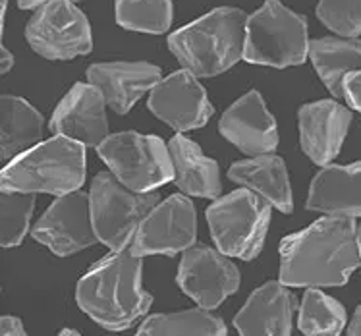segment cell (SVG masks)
I'll return each instance as SVG.
<instances>
[{"mask_svg":"<svg viewBox=\"0 0 361 336\" xmlns=\"http://www.w3.org/2000/svg\"><path fill=\"white\" fill-rule=\"evenodd\" d=\"M245 20L242 10L214 8L169 37V49L195 78H213L242 59Z\"/></svg>","mask_w":361,"mask_h":336,"instance_id":"3","label":"cell"},{"mask_svg":"<svg viewBox=\"0 0 361 336\" xmlns=\"http://www.w3.org/2000/svg\"><path fill=\"white\" fill-rule=\"evenodd\" d=\"M303 153L319 167H326L342 149L352 112L336 101L303 104L298 112Z\"/></svg>","mask_w":361,"mask_h":336,"instance_id":"16","label":"cell"},{"mask_svg":"<svg viewBox=\"0 0 361 336\" xmlns=\"http://www.w3.org/2000/svg\"><path fill=\"white\" fill-rule=\"evenodd\" d=\"M307 22L282 4L265 0L257 12L245 20L242 59L250 64L288 68L307 59Z\"/></svg>","mask_w":361,"mask_h":336,"instance_id":"5","label":"cell"},{"mask_svg":"<svg viewBox=\"0 0 361 336\" xmlns=\"http://www.w3.org/2000/svg\"><path fill=\"white\" fill-rule=\"evenodd\" d=\"M348 336H361V306L355 309L352 323H350V329H348Z\"/></svg>","mask_w":361,"mask_h":336,"instance_id":"32","label":"cell"},{"mask_svg":"<svg viewBox=\"0 0 361 336\" xmlns=\"http://www.w3.org/2000/svg\"><path fill=\"white\" fill-rule=\"evenodd\" d=\"M197 217L192 199L185 196H170L147 212L133 236L130 249L135 257L176 256L195 244Z\"/></svg>","mask_w":361,"mask_h":336,"instance_id":"10","label":"cell"},{"mask_svg":"<svg viewBox=\"0 0 361 336\" xmlns=\"http://www.w3.org/2000/svg\"><path fill=\"white\" fill-rule=\"evenodd\" d=\"M35 209L33 193L0 190V246L16 248L27 234Z\"/></svg>","mask_w":361,"mask_h":336,"instance_id":"27","label":"cell"},{"mask_svg":"<svg viewBox=\"0 0 361 336\" xmlns=\"http://www.w3.org/2000/svg\"><path fill=\"white\" fill-rule=\"evenodd\" d=\"M59 336H80V335H78V332H75V330H72V329H64Z\"/></svg>","mask_w":361,"mask_h":336,"instance_id":"36","label":"cell"},{"mask_svg":"<svg viewBox=\"0 0 361 336\" xmlns=\"http://www.w3.org/2000/svg\"><path fill=\"white\" fill-rule=\"evenodd\" d=\"M87 78L114 112L126 114L162 80L161 68L147 62H106L89 66Z\"/></svg>","mask_w":361,"mask_h":336,"instance_id":"17","label":"cell"},{"mask_svg":"<svg viewBox=\"0 0 361 336\" xmlns=\"http://www.w3.org/2000/svg\"><path fill=\"white\" fill-rule=\"evenodd\" d=\"M0 336H27L20 319L0 317Z\"/></svg>","mask_w":361,"mask_h":336,"instance_id":"30","label":"cell"},{"mask_svg":"<svg viewBox=\"0 0 361 336\" xmlns=\"http://www.w3.org/2000/svg\"><path fill=\"white\" fill-rule=\"evenodd\" d=\"M116 22L128 31L164 33L172 25L170 0H114Z\"/></svg>","mask_w":361,"mask_h":336,"instance_id":"26","label":"cell"},{"mask_svg":"<svg viewBox=\"0 0 361 336\" xmlns=\"http://www.w3.org/2000/svg\"><path fill=\"white\" fill-rule=\"evenodd\" d=\"M355 238H357V249H360V259H361V222L355 228Z\"/></svg>","mask_w":361,"mask_h":336,"instance_id":"35","label":"cell"},{"mask_svg":"<svg viewBox=\"0 0 361 336\" xmlns=\"http://www.w3.org/2000/svg\"><path fill=\"white\" fill-rule=\"evenodd\" d=\"M12 66H14V56H12V52L8 51V49H4V44L0 43V76L6 73Z\"/></svg>","mask_w":361,"mask_h":336,"instance_id":"31","label":"cell"},{"mask_svg":"<svg viewBox=\"0 0 361 336\" xmlns=\"http://www.w3.org/2000/svg\"><path fill=\"white\" fill-rule=\"evenodd\" d=\"M178 284L201 309L211 311L240 288V270L228 256L209 246L185 249L178 269Z\"/></svg>","mask_w":361,"mask_h":336,"instance_id":"11","label":"cell"},{"mask_svg":"<svg viewBox=\"0 0 361 336\" xmlns=\"http://www.w3.org/2000/svg\"><path fill=\"white\" fill-rule=\"evenodd\" d=\"M219 130L222 138H226L242 153L251 157L273 153L279 147L276 120L257 91H250L247 95L238 99L222 114Z\"/></svg>","mask_w":361,"mask_h":336,"instance_id":"15","label":"cell"},{"mask_svg":"<svg viewBox=\"0 0 361 336\" xmlns=\"http://www.w3.org/2000/svg\"><path fill=\"white\" fill-rule=\"evenodd\" d=\"M317 18L336 35L355 39L361 33V0H319Z\"/></svg>","mask_w":361,"mask_h":336,"instance_id":"28","label":"cell"},{"mask_svg":"<svg viewBox=\"0 0 361 336\" xmlns=\"http://www.w3.org/2000/svg\"><path fill=\"white\" fill-rule=\"evenodd\" d=\"M149 110L170 128L188 132L207 124L213 114V104L192 72L178 70L151 89Z\"/></svg>","mask_w":361,"mask_h":336,"instance_id":"13","label":"cell"},{"mask_svg":"<svg viewBox=\"0 0 361 336\" xmlns=\"http://www.w3.org/2000/svg\"><path fill=\"white\" fill-rule=\"evenodd\" d=\"M135 336H228L226 325L207 309L151 315Z\"/></svg>","mask_w":361,"mask_h":336,"instance_id":"24","label":"cell"},{"mask_svg":"<svg viewBox=\"0 0 361 336\" xmlns=\"http://www.w3.org/2000/svg\"><path fill=\"white\" fill-rule=\"evenodd\" d=\"M43 116L22 97L0 95V164L39 143Z\"/></svg>","mask_w":361,"mask_h":336,"instance_id":"23","label":"cell"},{"mask_svg":"<svg viewBox=\"0 0 361 336\" xmlns=\"http://www.w3.org/2000/svg\"><path fill=\"white\" fill-rule=\"evenodd\" d=\"M346 325V309L338 300L321 292L319 288H307L303 294L298 327L305 336H340Z\"/></svg>","mask_w":361,"mask_h":336,"instance_id":"25","label":"cell"},{"mask_svg":"<svg viewBox=\"0 0 361 336\" xmlns=\"http://www.w3.org/2000/svg\"><path fill=\"white\" fill-rule=\"evenodd\" d=\"M157 191H133L120 184L111 172L95 176L89 190L91 220L97 240L112 251L130 248L141 220L159 203Z\"/></svg>","mask_w":361,"mask_h":336,"instance_id":"7","label":"cell"},{"mask_svg":"<svg viewBox=\"0 0 361 336\" xmlns=\"http://www.w3.org/2000/svg\"><path fill=\"white\" fill-rule=\"evenodd\" d=\"M97 153L120 184L140 193L155 191V188L172 182L174 178L169 147L157 136L137 132L106 136L97 147Z\"/></svg>","mask_w":361,"mask_h":336,"instance_id":"8","label":"cell"},{"mask_svg":"<svg viewBox=\"0 0 361 336\" xmlns=\"http://www.w3.org/2000/svg\"><path fill=\"white\" fill-rule=\"evenodd\" d=\"M75 300L104 329H130L153 304V296L141 288V257L130 248L103 257L81 277Z\"/></svg>","mask_w":361,"mask_h":336,"instance_id":"2","label":"cell"},{"mask_svg":"<svg viewBox=\"0 0 361 336\" xmlns=\"http://www.w3.org/2000/svg\"><path fill=\"white\" fill-rule=\"evenodd\" d=\"M228 178L242 184L282 212H292L294 199L286 164L276 155H259L250 161H238L228 170Z\"/></svg>","mask_w":361,"mask_h":336,"instance_id":"21","label":"cell"},{"mask_svg":"<svg viewBox=\"0 0 361 336\" xmlns=\"http://www.w3.org/2000/svg\"><path fill=\"white\" fill-rule=\"evenodd\" d=\"M104 107L103 95L95 85L75 83L54 110L51 130L83 147H99L109 136Z\"/></svg>","mask_w":361,"mask_h":336,"instance_id":"14","label":"cell"},{"mask_svg":"<svg viewBox=\"0 0 361 336\" xmlns=\"http://www.w3.org/2000/svg\"><path fill=\"white\" fill-rule=\"evenodd\" d=\"M319 78L336 99H344V80L361 70V41L346 37H321L307 44Z\"/></svg>","mask_w":361,"mask_h":336,"instance_id":"22","label":"cell"},{"mask_svg":"<svg viewBox=\"0 0 361 336\" xmlns=\"http://www.w3.org/2000/svg\"><path fill=\"white\" fill-rule=\"evenodd\" d=\"M8 0H0V37H2V30H4V14H6Z\"/></svg>","mask_w":361,"mask_h":336,"instance_id":"34","label":"cell"},{"mask_svg":"<svg viewBox=\"0 0 361 336\" xmlns=\"http://www.w3.org/2000/svg\"><path fill=\"white\" fill-rule=\"evenodd\" d=\"M354 219L323 217L281 241V284L344 286L361 265Z\"/></svg>","mask_w":361,"mask_h":336,"instance_id":"1","label":"cell"},{"mask_svg":"<svg viewBox=\"0 0 361 336\" xmlns=\"http://www.w3.org/2000/svg\"><path fill=\"white\" fill-rule=\"evenodd\" d=\"M25 37L31 49L49 60H72L93 49L87 18L68 0L39 6L25 28Z\"/></svg>","mask_w":361,"mask_h":336,"instance_id":"9","label":"cell"},{"mask_svg":"<svg viewBox=\"0 0 361 336\" xmlns=\"http://www.w3.org/2000/svg\"><path fill=\"white\" fill-rule=\"evenodd\" d=\"M207 222L219 251L251 261L261 253L271 222V203L251 190H236L207 209Z\"/></svg>","mask_w":361,"mask_h":336,"instance_id":"6","label":"cell"},{"mask_svg":"<svg viewBox=\"0 0 361 336\" xmlns=\"http://www.w3.org/2000/svg\"><path fill=\"white\" fill-rule=\"evenodd\" d=\"M305 207L329 217H361V162L326 164L311 182Z\"/></svg>","mask_w":361,"mask_h":336,"instance_id":"19","label":"cell"},{"mask_svg":"<svg viewBox=\"0 0 361 336\" xmlns=\"http://www.w3.org/2000/svg\"><path fill=\"white\" fill-rule=\"evenodd\" d=\"M344 99L352 109L361 112V70L346 76V80H344Z\"/></svg>","mask_w":361,"mask_h":336,"instance_id":"29","label":"cell"},{"mask_svg":"<svg viewBox=\"0 0 361 336\" xmlns=\"http://www.w3.org/2000/svg\"><path fill=\"white\" fill-rule=\"evenodd\" d=\"M294 294L281 282H267L253 290L234 317L240 336H292Z\"/></svg>","mask_w":361,"mask_h":336,"instance_id":"18","label":"cell"},{"mask_svg":"<svg viewBox=\"0 0 361 336\" xmlns=\"http://www.w3.org/2000/svg\"><path fill=\"white\" fill-rule=\"evenodd\" d=\"M85 182V147L56 138L35 143L0 170V190L64 196Z\"/></svg>","mask_w":361,"mask_h":336,"instance_id":"4","label":"cell"},{"mask_svg":"<svg viewBox=\"0 0 361 336\" xmlns=\"http://www.w3.org/2000/svg\"><path fill=\"white\" fill-rule=\"evenodd\" d=\"M31 234L60 257L95 246L99 240L91 220L87 193L75 190L60 196L37 220Z\"/></svg>","mask_w":361,"mask_h":336,"instance_id":"12","label":"cell"},{"mask_svg":"<svg viewBox=\"0 0 361 336\" xmlns=\"http://www.w3.org/2000/svg\"><path fill=\"white\" fill-rule=\"evenodd\" d=\"M47 2H51V0H18V4H20V8H23V10H33V8L43 6ZM68 2H78V0H68Z\"/></svg>","mask_w":361,"mask_h":336,"instance_id":"33","label":"cell"},{"mask_svg":"<svg viewBox=\"0 0 361 336\" xmlns=\"http://www.w3.org/2000/svg\"><path fill=\"white\" fill-rule=\"evenodd\" d=\"M169 155L174 170V184L193 198L216 199L221 196V170L213 159L203 155L201 147L192 139L178 133L170 139Z\"/></svg>","mask_w":361,"mask_h":336,"instance_id":"20","label":"cell"}]
</instances>
